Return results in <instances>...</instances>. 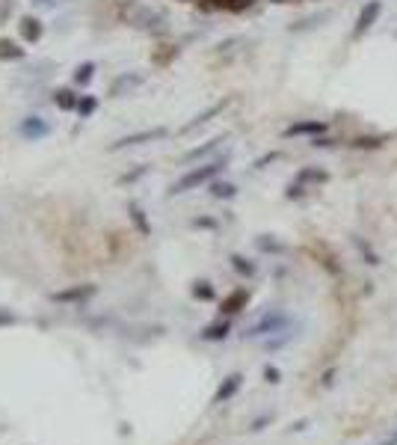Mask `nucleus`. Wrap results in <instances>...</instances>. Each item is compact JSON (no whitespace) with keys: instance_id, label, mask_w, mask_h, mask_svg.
I'll return each instance as SVG.
<instances>
[{"instance_id":"nucleus-8","label":"nucleus","mask_w":397,"mask_h":445,"mask_svg":"<svg viewBox=\"0 0 397 445\" xmlns=\"http://www.w3.org/2000/svg\"><path fill=\"white\" fill-rule=\"evenodd\" d=\"M51 122L48 119H42V116H24L18 122V137H24L27 143H39V140H45L48 134H51Z\"/></svg>"},{"instance_id":"nucleus-1","label":"nucleus","mask_w":397,"mask_h":445,"mask_svg":"<svg viewBox=\"0 0 397 445\" xmlns=\"http://www.w3.org/2000/svg\"><path fill=\"white\" fill-rule=\"evenodd\" d=\"M228 161H231V149L223 152V154H217L214 161H208V163H202V166H193V170H187L181 178H175V181L169 184L167 196H184V193L198 191V187L217 181V178L228 170Z\"/></svg>"},{"instance_id":"nucleus-7","label":"nucleus","mask_w":397,"mask_h":445,"mask_svg":"<svg viewBox=\"0 0 397 445\" xmlns=\"http://www.w3.org/2000/svg\"><path fill=\"white\" fill-rule=\"evenodd\" d=\"M146 81H149L146 72H122L113 83H110V98H128V95H134L140 86H146Z\"/></svg>"},{"instance_id":"nucleus-19","label":"nucleus","mask_w":397,"mask_h":445,"mask_svg":"<svg viewBox=\"0 0 397 445\" xmlns=\"http://www.w3.org/2000/svg\"><path fill=\"white\" fill-rule=\"evenodd\" d=\"M95 72H98V63H92V60L77 63V65H74V72H71L74 86H90V83L95 81Z\"/></svg>"},{"instance_id":"nucleus-25","label":"nucleus","mask_w":397,"mask_h":445,"mask_svg":"<svg viewBox=\"0 0 397 445\" xmlns=\"http://www.w3.org/2000/svg\"><path fill=\"white\" fill-rule=\"evenodd\" d=\"M190 294H193L196 300H202V303H211V300L217 297L214 285L208 282V280H196V282H193V288H190Z\"/></svg>"},{"instance_id":"nucleus-37","label":"nucleus","mask_w":397,"mask_h":445,"mask_svg":"<svg viewBox=\"0 0 397 445\" xmlns=\"http://www.w3.org/2000/svg\"><path fill=\"white\" fill-rule=\"evenodd\" d=\"M267 421H270V416H264V419H258V421H252V430H261L264 425H267Z\"/></svg>"},{"instance_id":"nucleus-3","label":"nucleus","mask_w":397,"mask_h":445,"mask_svg":"<svg viewBox=\"0 0 397 445\" xmlns=\"http://www.w3.org/2000/svg\"><path fill=\"white\" fill-rule=\"evenodd\" d=\"M128 24H134L142 33H154V36L169 33L167 15L158 13V9H149V6H134V9H130V13H128Z\"/></svg>"},{"instance_id":"nucleus-10","label":"nucleus","mask_w":397,"mask_h":445,"mask_svg":"<svg viewBox=\"0 0 397 445\" xmlns=\"http://www.w3.org/2000/svg\"><path fill=\"white\" fill-rule=\"evenodd\" d=\"M226 140H228V134H217V137H211L208 143H202V146H196V149H190V152H184L181 163H196V161L211 158V154H214L217 149H223V143H226Z\"/></svg>"},{"instance_id":"nucleus-27","label":"nucleus","mask_w":397,"mask_h":445,"mask_svg":"<svg viewBox=\"0 0 397 445\" xmlns=\"http://www.w3.org/2000/svg\"><path fill=\"white\" fill-rule=\"evenodd\" d=\"M353 247H356V250L362 252V259H365V264H371V267H373V264H380V255L368 247L365 238H359V235H356V238H353Z\"/></svg>"},{"instance_id":"nucleus-20","label":"nucleus","mask_w":397,"mask_h":445,"mask_svg":"<svg viewBox=\"0 0 397 445\" xmlns=\"http://www.w3.org/2000/svg\"><path fill=\"white\" fill-rule=\"evenodd\" d=\"M27 57V48H21L18 42H9V39H0V63H18Z\"/></svg>"},{"instance_id":"nucleus-39","label":"nucleus","mask_w":397,"mask_h":445,"mask_svg":"<svg viewBox=\"0 0 397 445\" xmlns=\"http://www.w3.org/2000/svg\"><path fill=\"white\" fill-rule=\"evenodd\" d=\"M394 39H397V30H394Z\"/></svg>"},{"instance_id":"nucleus-36","label":"nucleus","mask_w":397,"mask_h":445,"mask_svg":"<svg viewBox=\"0 0 397 445\" xmlns=\"http://www.w3.org/2000/svg\"><path fill=\"white\" fill-rule=\"evenodd\" d=\"M33 3H39V6H45V9H57L62 3H69V0H33Z\"/></svg>"},{"instance_id":"nucleus-18","label":"nucleus","mask_w":397,"mask_h":445,"mask_svg":"<svg viewBox=\"0 0 397 445\" xmlns=\"http://www.w3.org/2000/svg\"><path fill=\"white\" fill-rule=\"evenodd\" d=\"M228 332H231V321L219 318V321H214V324H208L198 336H202V341H226Z\"/></svg>"},{"instance_id":"nucleus-5","label":"nucleus","mask_w":397,"mask_h":445,"mask_svg":"<svg viewBox=\"0 0 397 445\" xmlns=\"http://www.w3.org/2000/svg\"><path fill=\"white\" fill-rule=\"evenodd\" d=\"M380 15H382V0H368V3L359 9L356 24H353V30H350V39H353V42H359L362 36H368L371 27L380 21Z\"/></svg>"},{"instance_id":"nucleus-12","label":"nucleus","mask_w":397,"mask_h":445,"mask_svg":"<svg viewBox=\"0 0 397 445\" xmlns=\"http://www.w3.org/2000/svg\"><path fill=\"white\" fill-rule=\"evenodd\" d=\"M291 181L308 191V187H314V184H326V181H329V172L323 170V166H300Z\"/></svg>"},{"instance_id":"nucleus-6","label":"nucleus","mask_w":397,"mask_h":445,"mask_svg":"<svg viewBox=\"0 0 397 445\" xmlns=\"http://www.w3.org/2000/svg\"><path fill=\"white\" fill-rule=\"evenodd\" d=\"M326 131H329V122L326 119H296V122H291V125L282 131V140H296V137L314 140V137H323Z\"/></svg>"},{"instance_id":"nucleus-23","label":"nucleus","mask_w":397,"mask_h":445,"mask_svg":"<svg viewBox=\"0 0 397 445\" xmlns=\"http://www.w3.org/2000/svg\"><path fill=\"white\" fill-rule=\"evenodd\" d=\"M128 211H130V220H134V226L140 229V235H151V222L146 220V211L140 208V202H130Z\"/></svg>"},{"instance_id":"nucleus-21","label":"nucleus","mask_w":397,"mask_h":445,"mask_svg":"<svg viewBox=\"0 0 397 445\" xmlns=\"http://www.w3.org/2000/svg\"><path fill=\"white\" fill-rule=\"evenodd\" d=\"M326 18H332V13H314V15H305L300 21H294V24L288 27L291 33H305V30H314V27H321Z\"/></svg>"},{"instance_id":"nucleus-30","label":"nucleus","mask_w":397,"mask_h":445,"mask_svg":"<svg viewBox=\"0 0 397 445\" xmlns=\"http://www.w3.org/2000/svg\"><path fill=\"white\" fill-rule=\"evenodd\" d=\"M282 158V152H267V154H261L258 161H252V170H267L270 163H276Z\"/></svg>"},{"instance_id":"nucleus-15","label":"nucleus","mask_w":397,"mask_h":445,"mask_svg":"<svg viewBox=\"0 0 397 445\" xmlns=\"http://www.w3.org/2000/svg\"><path fill=\"white\" fill-rule=\"evenodd\" d=\"M249 288H237V291H231L226 300H223V315H237V312H244L246 309V303H249Z\"/></svg>"},{"instance_id":"nucleus-33","label":"nucleus","mask_w":397,"mask_h":445,"mask_svg":"<svg viewBox=\"0 0 397 445\" xmlns=\"http://www.w3.org/2000/svg\"><path fill=\"white\" fill-rule=\"evenodd\" d=\"M214 3L228 6V9H244V6H249V3H252V0H214Z\"/></svg>"},{"instance_id":"nucleus-38","label":"nucleus","mask_w":397,"mask_h":445,"mask_svg":"<svg viewBox=\"0 0 397 445\" xmlns=\"http://www.w3.org/2000/svg\"><path fill=\"white\" fill-rule=\"evenodd\" d=\"M380 445H397V430H394V433H391V437H385V439H382V442H380Z\"/></svg>"},{"instance_id":"nucleus-34","label":"nucleus","mask_w":397,"mask_h":445,"mask_svg":"<svg viewBox=\"0 0 397 445\" xmlns=\"http://www.w3.org/2000/svg\"><path fill=\"white\" fill-rule=\"evenodd\" d=\"M264 380H267V383H279V380H282L279 369H273V365H267V369H264Z\"/></svg>"},{"instance_id":"nucleus-14","label":"nucleus","mask_w":397,"mask_h":445,"mask_svg":"<svg viewBox=\"0 0 397 445\" xmlns=\"http://www.w3.org/2000/svg\"><path fill=\"white\" fill-rule=\"evenodd\" d=\"M51 95H53V98H51V102H53V107L65 110V113H74V110H77V104H81V95H77L71 86H57Z\"/></svg>"},{"instance_id":"nucleus-31","label":"nucleus","mask_w":397,"mask_h":445,"mask_svg":"<svg viewBox=\"0 0 397 445\" xmlns=\"http://www.w3.org/2000/svg\"><path fill=\"white\" fill-rule=\"evenodd\" d=\"M190 226H193V229H217L219 222H217L214 217H196V220L190 222Z\"/></svg>"},{"instance_id":"nucleus-22","label":"nucleus","mask_w":397,"mask_h":445,"mask_svg":"<svg viewBox=\"0 0 397 445\" xmlns=\"http://www.w3.org/2000/svg\"><path fill=\"white\" fill-rule=\"evenodd\" d=\"M228 261H231V267H235V273H240L244 280H252V276L258 273V264L252 259H246V255H240V252H235Z\"/></svg>"},{"instance_id":"nucleus-17","label":"nucleus","mask_w":397,"mask_h":445,"mask_svg":"<svg viewBox=\"0 0 397 445\" xmlns=\"http://www.w3.org/2000/svg\"><path fill=\"white\" fill-rule=\"evenodd\" d=\"M240 191L235 181H223V178H217V181L208 184V196L211 199H219V202H228V199H235Z\"/></svg>"},{"instance_id":"nucleus-11","label":"nucleus","mask_w":397,"mask_h":445,"mask_svg":"<svg viewBox=\"0 0 397 445\" xmlns=\"http://www.w3.org/2000/svg\"><path fill=\"white\" fill-rule=\"evenodd\" d=\"M95 291H98L95 285H71V288H65V291H53L51 300L53 303H83V300L95 297Z\"/></svg>"},{"instance_id":"nucleus-35","label":"nucleus","mask_w":397,"mask_h":445,"mask_svg":"<svg viewBox=\"0 0 397 445\" xmlns=\"http://www.w3.org/2000/svg\"><path fill=\"white\" fill-rule=\"evenodd\" d=\"M9 324H15V315L6 312V309H0V327H9Z\"/></svg>"},{"instance_id":"nucleus-9","label":"nucleus","mask_w":397,"mask_h":445,"mask_svg":"<svg viewBox=\"0 0 397 445\" xmlns=\"http://www.w3.org/2000/svg\"><path fill=\"white\" fill-rule=\"evenodd\" d=\"M226 107H228V98H223V102H214L211 107H205L202 113H196V116H193L190 122H184V125L178 128V134H193L196 128H205L208 122H214V119H217L219 113H223Z\"/></svg>"},{"instance_id":"nucleus-16","label":"nucleus","mask_w":397,"mask_h":445,"mask_svg":"<svg viewBox=\"0 0 397 445\" xmlns=\"http://www.w3.org/2000/svg\"><path fill=\"white\" fill-rule=\"evenodd\" d=\"M18 30H21V39L24 42H39L42 36H45V24H42L39 18H33V15H24L18 21Z\"/></svg>"},{"instance_id":"nucleus-24","label":"nucleus","mask_w":397,"mask_h":445,"mask_svg":"<svg viewBox=\"0 0 397 445\" xmlns=\"http://www.w3.org/2000/svg\"><path fill=\"white\" fill-rule=\"evenodd\" d=\"M255 247H258L261 252H270V255H282V252H288V247H285V243H279L273 235H261V238H255Z\"/></svg>"},{"instance_id":"nucleus-28","label":"nucleus","mask_w":397,"mask_h":445,"mask_svg":"<svg viewBox=\"0 0 397 445\" xmlns=\"http://www.w3.org/2000/svg\"><path fill=\"white\" fill-rule=\"evenodd\" d=\"M95 110H98V98H95V95H81V104H77L74 113L81 116V119H90Z\"/></svg>"},{"instance_id":"nucleus-26","label":"nucleus","mask_w":397,"mask_h":445,"mask_svg":"<svg viewBox=\"0 0 397 445\" xmlns=\"http://www.w3.org/2000/svg\"><path fill=\"white\" fill-rule=\"evenodd\" d=\"M294 336H296V330L291 327V330H285V332H276V336H270L267 341H264V348L267 350H282L285 344H291L294 341Z\"/></svg>"},{"instance_id":"nucleus-29","label":"nucleus","mask_w":397,"mask_h":445,"mask_svg":"<svg viewBox=\"0 0 397 445\" xmlns=\"http://www.w3.org/2000/svg\"><path fill=\"white\" fill-rule=\"evenodd\" d=\"M149 170H151L149 163H140L134 172H125V175H119V184H134V181H140L142 175H149Z\"/></svg>"},{"instance_id":"nucleus-13","label":"nucleus","mask_w":397,"mask_h":445,"mask_svg":"<svg viewBox=\"0 0 397 445\" xmlns=\"http://www.w3.org/2000/svg\"><path fill=\"white\" fill-rule=\"evenodd\" d=\"M240 386H244V374H228L223 383H219V389L214 392V404H226V400H231L237 392H240Z\"/></svg>"},{"instance_id":"nucleus-4","label":"nucleus","mask_w":397,"mask_h":445,"mask_svg":"<svg viewBox=\"0 0 397 445\" xmlns=\"http://www.w3.org/2000/svg\"><path fill=\"white\" fill-rule=\"evenodd\" d=\"M169 137V128L167 125H158V128H142L134 134H125L119 137L116 143H110L107 152L116 154V152H125V149H137V146H146V143H158V140H167Z\"/></svg>"},{"instance_id":"nucleus-32","label":"nucleus","mask_w":397,"mask_h":445,"mask_svg":"<svg viewBox=\"0 0 397 445\" xmlns=\"http://www.w3.org/2000/svg\"><path fill=\"white\" fill-rule=\"evenodd\" d=\"M332 146H335V140L326 137V134H323V137H314L312 140V149H332Z\"/></svg>"},{"instance_id":"nucleus-2","label":"nucleus","mask_w":397,"mask_h":445,"mask_svg":"<svg viewBox=\"0 0 397 445\" xmlns=\"http://www.w3.org/2000/svg\"><path fill=\"white\" fill-rule=\"evenodd\" d=\"M294 327V318L288 315V312H282V309H270V312H264V315L255 321V324H249L244 336L246 339H261V336H276V332H285V330H291Z\"/></svg>"}]
</instances>
